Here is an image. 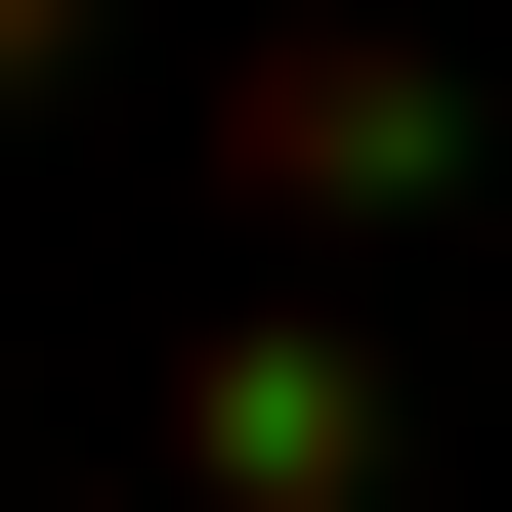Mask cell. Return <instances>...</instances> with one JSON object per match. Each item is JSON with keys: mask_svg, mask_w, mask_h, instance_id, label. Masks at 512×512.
Listing matches in <instances>:
<instances>
[{"mask_svg": "<svg viewBox=\"0 0 512 512\" xmlns=\"http://www.w3.org/2000/svg\"><path fill=\"white\" fill-rule=\"evenodd\" d=\"M214 171H256L299 256H342V214H427V171H470V43H384V0H256V43H214Z\"/></svg>", "mask_w": 512, "mask_h": 512, "instance_id": "1", "label": "cell"}, {"mask_svg": "<svg viewBox=\"0 0 512 512\" xmlns=\"http://www.w3.org/2000/svg\"><path fill=\"white\" fill-rule=\"evenodd\" d=\"M171 512H384V342H342V299L171 342Z\"/></svg>", "mask_w": 512, "mask_h": 512, "instance_id": "2", "label": "cell"}, {"mask_svg": "<svg viewBox=\"0 0 512 512\" xmlns=\"http://www.w3.org/2000/svg\"><path fill=\"white\" fill-rule=\"evenodd\" d=\"M43 86H128V0H0V128H43Z\"/></svg>", "mask_w": 512, "mask_h": 512, "instance_id": "3", "label": "cell"}]
</instances>
